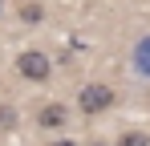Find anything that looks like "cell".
I'll use <instances>...</instances> for the list:
<instances>
[{"mask_svg": "<svg viewBox=\"0 0 150 146\" xmlns=\"http://www.w3.org/2000/svg\"><path fill=\"white\" fill-rule=\"evenodd\" d=\"M0 12H4V0H0Z\"/></svg>", "mask_w": 150, "mask_h": 146, "instance_id": "cell-9", "label": "cell"}, {"mask_svg": "<svg viewBox=\"0 0 150 146\" xmlns=\"http://www.w3.org/2000/svg\"><path fill=\"white\" fill-rule=\"evenodd\" d=\"M118 146H150V138L142 134V130H126L122 138H118Z\"/></svg>", "mask_w": 150, "mask_h": 146, "instance_id": "cell-5", "label": "cell"}, {"mask_svg": "<svg viewBox=\"0 0 150 146\" xmlns=\"http://www.w3.org/2000/svg\"><path fill=\"white\" fill-rule=\"evenodd\" d=\"M37 122H41L45 130H61V126H65V106H61V101L41 106V110H37Z\"/></svg>", "mask_w": 150, "mask_h": 146, "instance_id": "cell-3", "label": "cell"}, {"mask_svg": "<svg viewBox=\"0 0 150 146\" xmlns=\"http://www.w3.org/2000/svg\"><path fill=\"white\" fill-rule=\"evenodd\" d=\"M16 126V110L12 106H0V130H12Z\"/></svg>", "mask_w": 150, "mask_h": 146, "instance_id": "cell-7", "label": "cell"}, {"mask_svg": "<svg viewBox=\"0 0 150 146\" xmlns=\"http://www.w3.org/2000/svg\"><path fill=\"white\" fill-rule=\"evenodd\" d=\"M77 106H81V114H105V110L114 106V89L101 85V81H89V85L77 94Z\"/></svg>", "mask_w": 150, "mask_h": 146, "instance_id": "cell-2", "label": "cell"}, {"mask_svg": "<svg viewBox=\"0 0 150 146\" xmlns=\"http://www.w3.org/2000/svg\"><path fill=\"white\" fill-rule=\"evenodd\" d=\"M16 73H21L25 81H49V73H53L49 53H41V49H25V53L16 57Z\"/></svg>", "mask_w": 150, "mask_h": 146, "instance_id": "cell-1", "label": "cell"}, {"mask_svg": "<svg viewBox=\"0 0 150 146\" xmlns=\"http://www.w3.org/2000/svg\"><path fill=\"white\" fill-rule=\"evenodd\" d=\"M21 16H25L28 24H41L45 21V8H41V4H21Z\"/></svg>", "mask_w": 150, "mask_h": 146, "instance_id": "cell-6", "label": "cell"}, {"mask_svg": "<svg viewBox=\"0 0 150 146\" xmlns=\"http://www.w3.org/2000/svg\"><path fill=\"white\" fill-rule=\"evenodd\" d=\"M53 146H77V142H53Z\"/></svg>", "mask_w": 150, "mask_h": 146, "instance_id": "cell-8", "label": "cell"}, {"mask_svg": "<svg viewBox=\"0 0 150 146\" xmlns=\"http://www.w3.org/2000/svg\"><path fill=\"white\" fill-rule=\"evenodd\" d=\"M134 69L142 73V77H150V33L134 45Z\"/></svg>", "mask_w": 150, "mask_h": 146, "instance_id": "cell-4", "label": "cell"}]
</instances>
